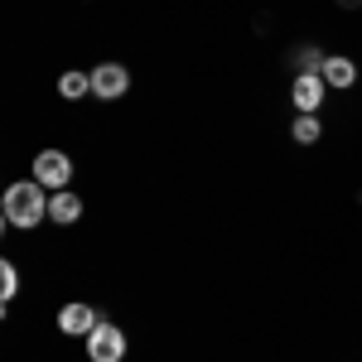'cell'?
<instances>
[{
    "label": "cell",
    "mask_w": 362,
    "mask_h": 362,
    "mask_svg": "<svg viewBox=\"0 0 362 362\" xmlns=\"http://www.w3.org/2000/svg\"><path fill=\"white\" fill-rule=\"evenodd\" d=\"M290 58H295V68H300V73H324V58H329V54H324V49H314V44H300Z\"/></svg>",
    "instance_id": "cell-11"
},
{
    "label": "cell",
    "mask_w": 362,
    "mask_h": 362,
    "mask_svg": "<svg viewBox=\"0 0 362 362\" xmlns=\"http://www.w3.org/2000/svg\"><path fill=\"white\" fill-rule=\"evenodd\" d=\"M49 218L63 223V227H73L83 218V198L73 194V189H54V194H49Z\"/></svg>",
    "instance_id": "cell-7"
},
{
    "label": "cell",
    "mask_w": 362,
    "mask_h": 362,
    "mask_svg": "<svg viewBox=\"0 0 362 362\" xmlns=\"http://www.w3.org/2000/svg\"><path fill=\"white\" fill-rule=\"evenodd\" d=\"M290 136H295V145H314V140L324 136V126H319V116H314V112H300V116H295V126H290Z\"/></svg>",
    "instance_id": "cell-10"
},
{
    "label": "cell",
    "mask_w": 362,
    "mask_h": 362,
    "mask_svg": "<svg viewBox=\"0 0 362 362\" xmlns=\"http://www.w3.org/2000/svg\"><path fill=\"white\" fill-rule=\"evenodd\" d=\"M126 87H131L126 63H97V68H92V97L116 102V97H126Z\"/></svg>",
    "instance_id": "cell-4"
},
{
    "label": "cell",
    "mask_w": 362,
    "mask_h": 362,
    "mask_svg": "<svg viewBox=\"0 0 362 362\" xmlns=\"http://www.w3.org/2000/svg\"><path fill=\"white\" fill-rule=\"evenodd\" d=\"M87 358L92 362H121L126 358V334H121L116 324H97V329L87 334Z\"/></svg>",
    "instance_id": "cell-3"
},
{
    "label": "cell",
    "mask_w": 362,
    "mask_h": 362,
    "mask_svg": "<svg viewBox=\"0 0 362 362\" xmlns=\"http://www.w3.org/2000/svg\"><path fill=\"white\" fill-rule=\"evenodd\" d=\"M97 324H102V319H97V309L83 305V300H73V305L58 309V329H63V334H73V338H78V334L87 338L92 329H97Z\"/></svg>",
    "instance_id": "cell-5"
},
{
    "label": "cell",
    "mask_w": 362,
    "mask_h": 362,
    "mask_svg": "<svg viewBox=\"0 0 362 362\" xmlns=\"http://www.w3.org/2000/svg\"><path fill=\"white\" fill-rule=\"evenodd\" d=\"M319 78L343 92V87L358 83V63H353V58H343V54H329V58H324V73H319Z\"/></svg>",
    "instance_id": "cell-8"
},
{
    "label": "cell",
    "mask_w": 362,
    "mask_h": 362,
    "mask_svg": "<svg viewBox=\"0 0 362 362\" xmlns=\"http://www.w3.org/2000/svg\"><path fill=\"white\" fill-rule=\"evenodd\" d=\"M338 10H362V0H334Z\"/></svg>",
    "instance_id": "cell-13"
},
{
    "label": "cell",
    "mask_w": 362,
    "mask_h": 362,
    "mask_svg": "<svg viewBox=\"0 0 362 362\" xmlns=\"http://www.w3.org/2000/svg\"><path fill=\"white\" fill-rule=\"evenodd\" d=\"M87 92H92V73H73V68H68V73L58 78V97H68V102H78Z\"/></svg>",
    "instance_id": "cell-9"
},
{
    "label": "cell",
    "mask_w": 362,
    "mask_h": 362,
    "mask_svg": "<svg viewBox=\"0 0 362 362\" xmlns=\"http://www.w3.org/2000/svg\"><path fill=\"white\" fill-rule=\"evenodd\" d=\"M324 78H319V73H300V78H295V87H290V102H295V107H300V112H319V107H324Z\"/></svg>",
    "instance_id": "cell-6"
},
{
    "label": "cell",
    "mask_w": 362,
    "mask_h": 362,
    "mask_svg": "<svg viewBox=\"0 0 362 362\" xmlns=\"http://www.w3.org/2000/svg\"><path fill=\"white\" fill-rule=\"evenodd\" d=\"M34 179H39L44 189H68V184H73V160H68L63 150H39V155H34Z\"/></svg>",
    "instance_id": "cell-2"
},
{
    "label": "cell",
    "mask_w": 362,
    "mask_h": 362,
    "mask_svg": "<svg viewBox=\"0 0 362 362\" xmlns=\"http://www.w3.org/2000/svg\"><path fill=\"white\" fill-rule=\"evenodd\" d=\"M49 218V194H44V184L34 179H20V184H10L5 189V223L10 227H39Z\"/></svg>",
    "instance_id": "cell-1"
},
{
    "label": "cell",
    "mask_w": 362,
    "mask_h": 362,
    "mask_svg": "<svg viewBox=\"0 0 362 362\" xmlns=\"http://www.w3.org/2000/svg\"><path fill=\"white\" fill-rule=\"evenodd\" d=\"M20 295V271H15V261H0V300L10 305Z\"/></svg>",
    "instance_id": "cell-12"
}]
</instances>
